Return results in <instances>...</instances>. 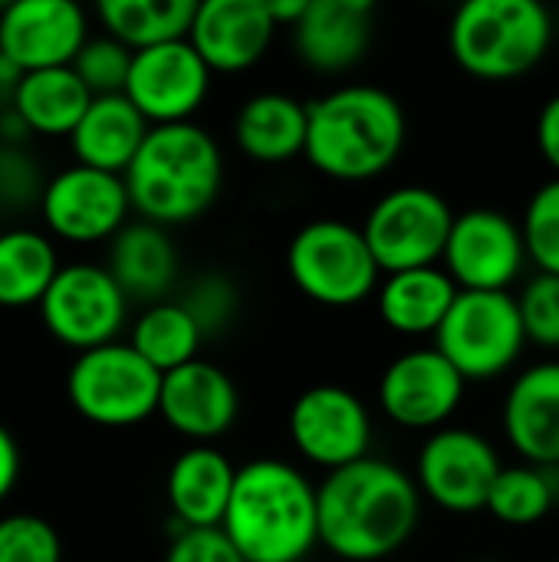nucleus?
Wrapping results in <instances>:
<instances>
[{
    "mask_svg": "<svg viewBox=\"0 0 559 562\" xmlns=\"http://www.w3.org/2000/svg\"><path fill=\"white\" fill-rule=\"evenodd\" d=\"M320 547L336 560L379 562L399 553L422 517L415 477L382 458L333 471L316 487Z\"/></svg>",
    "mask_w": 559,
    "mask_h": 562,
    "instance_id": "obj_1",
    "label": "nucleus"
},
{
    "mask_svg": "<svg viewBox=\"0 0 559 562\" xmlns=\"http://www.w3.org/2000/svg\"><path fill=\"white\" fill-rule=\"evenodd\" d=\"M221 530L247 562H303L320 543L316 487L287 461H250L237 468Z\"/></svg>",
    "mask_w": 559,
    "mask_h": 562,
    "instance_id": "obj_2",
    "label": "nucleus"
},
{
    "mask_svg": "<svg viewBox=\"0 0 559 562\" xmlns=\"http://www.w3.org/2000/svg\"><path fill=\"white\" fill-rule=\"evenodd\" d=\"M405 109L379 86H343L310 102L306 161L333 181L385 175L405 148Z\"/></svg>",
    "mask_w": 559,
    "mask_h": 562,
    "instance_id": "obj_3",
    "label": "nucleus"
},
{
    "mask_svg": "<svg viewBox=\"0 0 559 562\" xmlns=\"http://www.w3.org/2000/svg\"><path fill=\"white\" fill-rule=\"evenodd\" d=\"M132 211L142 221L171 227L211 211L224 181V158L211 132L194 122L155 125L122 175Z\"/></svg>",
    "mask_w": 559,
    "mask_h": 562,
    "instance_id": "obj_4",
    "label": "nucleus"
},
{
    "mask_svg": "<svg viewBox=\"0 0 559 562\" xmlns=\"http://www.w3.org/2000/svg\"><path fill=\"white\" fill-rule=\"evenodd\" d=\"M554 43V16L540 0H468L448 26L455 63L484 82L530 72Z\"/></svg>",
    "mask_w": 559,
    "mask_h": 562,
    "instance_id": "obj_5",
    "label": "nucleus"
},
{
    "mask_svg": "<svg viewBox=\"0 0 559 562\" xmlns=\"http://www.w3.org/2000/svg\"><path fill=\"white\" fill-rule=\"evenodd\" d=\"M287 270L293 286L333 310L356 306L379 293V263L362 227L336 217H320L303 224L287 247Z\"/></svg>",
    "mask_w": 559,
    "mask_h": 562,
    "instance_id": "obj_6",
    "label": "nucleus"
},
{
    "mask_svg": "<svg viewBox=\"0 0 559 562\" xmlns=\"http://www.w3.org/2000/svg\"><path fill=\"white\" fill-rule=\"evenodd\" d=\"M161 372L128 342L79 352L66 375L69 405L99 428H132L158 415Z\"/></svg>",
    "mask_w": 559,
    "mask_h": 562,
    "instance_id": "obj_7",
    "label": "nucleus"
},
{
    "mask_svg": "<svg viewBox=\"0 0 559 562\" xmlns=\"http://www.w3.org/2000/svg\"><path fill=\"white\" fill-rule=\"evenodd\" d=\"M527 346L517 296L461 290L445 316L435 349L465 375V382H488L514 369Z\"/></svg>",
    "mask_w": 559,
    "mask_h": 562,
    "instance_id": "obj_8",
    "label": "nucleus"
},
{
    "mask_svg": "<svg viewBox=\"0 0 559 562\" xmlns=\"http://www.w3.org/2000/svg\"><path fill=\"white\" fill-rule=\"evenodd\" d=\"M451 227V204L438 191L425 184H402L372 204L362 234L372 247L379 270L389 277L402 270L438 267Z\"/></svg>",
    "mask_w": 559,
    "mask_h": 562,
    "instance_id": "obj_9",
    "label": "nucleus"
},
{
    "mask_svg": "<svg viewBox=\"0 0 559 562\" xmlns=\"http://www.w3.org/2000/svg\"><path fill=\"white\" fill-rule=\"evenodd\" d=\"M43 326L49 336L79 352L119 342V333L128 316V296L105 267L69 263L59 267L53 286L40 303Z\"/></svg>",
    "mask_w": 559,
    "mask_h": 562,
    "instance_id": "obj_10",
    "label": "nucleus"
},
{
    "mask_svg": "<svg viewBox=\"0 0 559 562\" xmlns=\"http://www.w3.org/2000/svg\"><path fill=\"white\" fill-rule=\"evenodd\" d=\"M504 471L494 445L471 428H441L418 451L415 484L448 514H478Z\"/></svg>",
    "mask_w": 559,
    "mask_h": 562,
    "instance_id": "obj_11",
    "label": "nucleus"
},
{
    "mask_svg": "<svg viewBox=\"0 0 559 562\" xmlns=\"http://www.w3.org/2000/svg\"><path fill=\"white\" fill-rule=\"evenodd\" d=\"M293 448L326 474L369 458L372 418L366 402L343 385H313L290 408Z\"/></svg>",
    "mask_w": 559,
    "mask_h": 562,
    "instance_id": "obj_12",
    "label": "nucleus"
},
{
    "mask_svg": "<svg viewBox=\"0 0 559 562\" xmlns=\"http://www.w3.org/2000/svg\"><path fill=\"white\" fill-rule=\"evenodd\" d=\"M527 260L524 231L507 214L494 207H471L455 214L441 263L458 290L507 293Z\"/></svg>",
    "mask_w": 559,
    "mask_h": 562,
    "instance_id": "obj_13",
    "label": "nucleus"
},
{
    "mask_svg": "<svg viewBox=\"0 0 559 562\" xmlns=\"http://www.w3.org/2000/svg\"><path fill=\"white\" fill-rule=\"evenodd\" d=\"M40 211L49 234L69 244H99L128 224L132 198L122 175L69 165L46 181Z\"/></svg>",
    "mask_w": 559,
    "mask_h": 562,
    "instance_id": "obj_14",
    "label": "nucleus"
},
{
    "mask_svg": "<svg viewBox=\"0 0 559 562\" xmlns=\"http://www.w3.org/2000/svg\"><path fill=\"white\" fill-rule=\"evenodd\" d=\"M465 375L432 346L395 356L379 379V408L409 431H441L465 398Z\"/></svg>",
    "mask_w": 559,
    "mask_h": 562,
    "instance_id": "obj_15",
    "label": "nucleus"
},
{
    "mask_svg": "<svg viewBox=\"0 0 559 562\" xmlns=\"http://www.w3.org/2000/svg\"><path fill=\"white\" fill-rule=\"evenodd\" d=\"M211 89V69L191 40L161 43L135 53L125 82V99L155 125H181L204 105Z\"/></svg>",
    "mask_w": 559,
    "mask_h": 562,
    "instance_id": "obj_16",
    "label": "nucleus"
},
{
    "mask_svg": "<svg viewBox=\"0 0 559 562\" xmlns=\"http://www.w3.org/2000/svg\"><path fill=\"white\" fill-rule=\"evenodd\" d=\"M86 43V13L72 0H16L0 10V56L20 72L72 66Z\"/></svg>",
    "mask_w": 559,
    "mask_h": 562,
    "instance_id": "obj_17",
    "label": "nucleus"
},
{
    "mask_svg": "<svg viewBox=\"0 0 559 562\" xmlns=\"http://www.w3.org/2000/svg\"><path fill=\"white\" fill-rule=\"evenodd\" d=\"M241 412V392L234 379L214 362L194 359L161 379L158 415L171 431L191 441H214L234 428Z\"/></svg>",
    "mask_w": 559,
    "mask_h": 562,
    "instance_id": "obj_18",
    "label": "nucleus"
},
{
    "mask_svg": "<svg viewBox=\"0 0 559 562\" xmlns=\"http://www.w3.org/2000/svg\"><path fill=\"white\" fill-rule=\"evenodd\" d=\"M273 33L267 0H201L188 40L211 72H244L264 59Z\"/></svg>",
    "mask_w": 559,
    "mask_h": 562,
    "instance_id": "obj_19",
    "label": "nucleus"
},
{
    "mask_svg": "<svg viewBox=\"0 0 559 562\" xmlns=\"http://www.w3.org/2000/svg\"><path fill=\"white\" fill-rule=\"evenodd\" d=\"M501 418L524 464L559 468V362L524 369L507 389Z\"/></svg>",
    "mask_w": 559,
    "mask_h": 562,
    "instance_id": "obj_20",
    "label": "nucleus"
},
{
    "mask_svg": "<svg viewBox=\"0 0 559 562\" xmlns=\"http://www.w3.org/2000/svg\"><path fill=\"white\" fill-rule=\"evenodd\" d=\"M372 23V0H310L303 20L293 26L297 53L316 72H343L366 56Z\"/></svg>",
    "mask_w": 559,
    "mask_h": 562,
    "instance_id": "obj_21",
    "label": "nucleus"
},
{
    "mask_svg": "<svg viewBox=\"0 0 559 562\" xmlns=\"http://www.w3.org/2000/svg\"><path fill=\"white\" fill-rule=\"evenodd\" d=\"M237 468L217 448H188L168 468L165 494L181 530H221L234 497Z\"/></svg>",
    "mask_w": 559,
    "mask_h": 562,
    "instance_id": "obj_22",
    "label": "nucleus"
},
{
    "mask_svg": "<svg viewBox=\"0 0 559 562\" xmlns=\"http://www.w3.org/2000/svg\"><path fill=\"white\" fill-rule=\"evenodd\" d=\"M152 125L125 95H99L86 109L82 122L69 135L76 165L125 175L135 161L138 148L145 145Z\"/></svg>",
    "mask_w": 559,
    "mask_h": 562,
    "instance_id": "obj_23",
    "label": "nucleus"
},
{
    "mask_svg": "<svg viewBox=\"0 0 559 562\" xmlns=\"http://www.w3.org/2000/svg\"><path fill=\"white\" fill-rule=\"evenodd\" d=\"M306 132L310 105L287 92H257L234 119V142L257 165H287L306 155Z\"/></svg>",
    "mask_w": 559,
    "mask_h": 562,
    "instance_id": "obj_24",
    "label": "nucleus"
},
{
    "mask_svg": "<svg viewBox=\"0 0 559 562\" xmlns=\"http://www.w3.org/2000/svg\"><path fill=\"white\" fill-rule=\"evenodd\" d=\"M105 270L115 277L122 293L128 300L142 303H161L165 293L175 286L178 277V250L165 227L138 221L125 224L112 244H109V263Z\"/></svg>",
    "mask_w": 559,
    "mask_h": 562,
    "instance_id": "obj_25",
    "label": "nucleus"
},
{
    "mask_svg": "<svg viewBox=\"0 0 559 562\" xmlns=\"http://www.w3.org/2000/svg\"><path fill=\"white\" fill-rule=\"evenodd\" d=\"M458 293L445 267L389 273L379 283V316L399 336H438Z\"/></svg>",
    "mask_w": 559,
    "mask_h": 562,
    "instance_id": "obj_26",
    "label": "nucleus"
},
{
    "mask_svg": "<svg viewBox=\"0 0 559 562\" xmlns=\"http://www.w3.org/2000/svg\"><path fill=\"white\" fill-rule=\"evenodd\" d=\"M89 105H92V92L82 86L72 66L23 72L10 102V109L26 125V132L46 138L72 135Z\"/></svg>",
    "mask_w": 559,
    "mask_h": 562,
    "instance_id": "obj_27",
    "label": "nucleus"
},
{
    "mask_svg": "<svg viewBox=\"0 0 559 562\" xmlns=\"http://www.w3.org/2000/svg\"><path fill=\"white\" fill-rule=\"evenodd\" d=\"M198 0H102L99 20L112 40L132 53L188 40Z\"/></svg>",
    "mask_w": 559,
    "mask_h": 562,
    "instance_id": "obj_28",
    "label": "nucleus"
},
{
    "mask_svg": "<svg viewBox=\"0 0 559 562\" xmlns=\"http://www.w3.org/2000/svg\"><path fill=\"white\" fill-rule=\"evenodd\" d=\"M59 273L56 247L40 231L0 234V306H40Z\"/></svg>",
    "mask_w": 559,
    "mask_h": 562,
    "instance_id": "obj_29",
    "label": "nucleus"
},
{
    "mask_svg": "<svg viewBox=\"0 0 559 562\" xmlns=\"http://www.w3.org/2000/svg\"><path fill=\"white\" fill-rule=\"evenodd\" d=\"M201 342H204V333L198 329L191 313L181 306V300H161V303L145 306L128 339V346L161 375L194 362Z\"/></svg>",
    "mask_w": 559,
    "mask_h": 562,
    "instance_id": "obj_30",
    "label": "nucleus"
},
{
    "mask_svg": "<svg viewBox=\"0 0 559 562\" xmlns=\"http://www.w3.org/2000/svg\"><path fill=\"white\" fill-rule=\"evenodd\" d=\"M554 504H557L554 471L537 464H514L497 474L484 510L507 527H534L554 510Z\"/></svg>",
    "mask_w": 559,
    "mask_h": 562,
    "instance_id": "obj_31",
    "label": "nucleus"
},
{
    "mask_svg": "<svg viewBox=\"0 0 559 562\" xmlns=\"http://www.w3.org/2000/svg\"><path fill=\"white\" fill-rule=\"evenodd\" d=\"M524 244L537 273L559 277V178L540 184L524 207Z\"/></svg>",
    "mask_w": 559,
    "mask_h": 562,
    "instance_id": "obj_32",
    "label": "nucleus"
},
{
    "mask_svg": "<svg viewBox=\"0 0 559 562\" xmlns=\"http://www.w3.org/2000/svg\"><path fill=\"white\" fill-rule=\"evenodd\" d=\"M132 59H135V53L105 33V36L89 40L79 49V56L72 59V69L82 79V86L92 92V99H99V95H125Z\"/></svg>",
    "mask_w": 559,
    "mask_h": 562,
    "instance_id": "obj_33",
    "label": "nucleus"
},
{
    "mask_svg": "<svg viewBox=\"0 0 559 562\" xmlns=\"http://www.w3.org/2000/svg\"><path fill=\"white\" fill-rule=\"evenodd\" d=\"M181 306L191 313V319L198 323V329L204 336H217L237 319L241 293H237V283L231 277L204 273L188 286V293L181 296Z\"/></svg>",
    "mask_w": 559,
    "mask_h": 562,
    "instance_id": "obj_34",
    "label": "nucleus"
},
{
    "mask_svg": "<svg viewBox=\"0 0 559 562\" xmlns=\"http://www.w3.org/2000/svg\"><path fill=\"white\" fill-rule=\"evenodd\" d=\"M0 562H63V543L43 517L10 514L0 520Z\"/></svg>",
    "mask_w": 559,
    "mask_h": 562,
    "instance_id": "obj_35",
    "label": "nucleus"
},
{
    "mask_svg": "<svg viewBox=\"0 0 559 562\" xmlns=\"http://www.w3.org/2000/svg\"><path fill=\"white\" fill-rule=\"evenodd\" d=\"M527 342L540 349H559V277L537 273L517 296Z\"/></svg>",
    "mask_w": 559,
    "mask_h": 562,
    "instance_id": "obj_36",
    "label": "nucleus"
},
{
    "mask_svg": "<svg viewBox=\"0 0 559 562\" xmlns=\"http://www.w3.org/2000/svg\"><path fill=\"white\" fill-rule=\"evenodd\" d=\"M46 181L30 151L20 145H0V207H26L40 201Z\"/></svg>",
    "mask_w": 559,
    "mask_h": 562,
    "instance_id": "obj_37",
    "label": "nucleus"
},
{
    "mask_svg": "<svg viewBox=\"0 0 559 562\" xmlns=\"http://www.w3.org/2000/svg\"><path fill=\"white\" fill-rule=\"evenodd\" d=\"M165 562H247L224 530H181L175 533Z\"/></svg>",
    "mask_w": 559,
    "mask_h": 562,
    "instance_id": "obj_38",
    "label": "nucleus"
},
{
    "mask_svg": "<svg viewBox=\"0 0 559 562\" xmlns=\"http://www.w3.org/2000/svg\"><path fill=\"white\" fill-rule=\"evenodd\" d=\"M537 148L559 178V95L547 99L537 115Z\"/></svg>",
    "mask_w": 559,
    "mask_h": 562,
    "instance_id": "obj_39",
    "label": "nucleus"
},
{
    "mask_svg": "<svg viewBox=\"0 0 559 562\" xmlns=\"http://www.w3.org/2000/svg\"><path fill=\"white\" fill-rule=\"evenodd\" d=\"M20 481V448L16 438L0 425V504L13 494Z\"/></svg>",
    "mask_w": 559,
    "mask_h": 562,
    "instance_id": "obj_40",
    "label": "nucleus"
},
{
    "mask_svg": "<svg viewBox=\"0 0 559 562\" xmlns=\"http://www.w3.org/2000/svg\"><path fill=\"white\" fill-rule=\"evenodd\" d=\"M310 0H267V10L277 26H297L306 13Z\"/></svg>",
    "mask_w": 559,
    "mask_h": 562,
    "instance_id": "obj_41",
    "label": "nucleus"
}]
</instances>
